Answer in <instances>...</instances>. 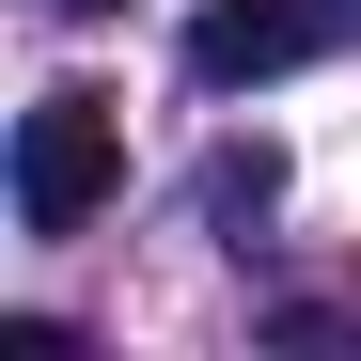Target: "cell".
<instances>
[{"mask_svg": "<svg viewBox=\"0 0 361 361\" xmlns=\"http://www.w3.org/2000/svg\"><path fill=\"white\" fill-rule=\"evenodd\" d=\"M110 173H126V110H110L94 79H63V94L16 110V220L32 235H79L110 204Z\"/></svg>", "mask_w": 361, "mask_h": 361, "instance_id": "cell-1", "label": "cell"}, {"mask_svg": "<svg viewBox=\"0 0 361 361\" xmlns=\"http://www.w3.org/2000/svg\"><path fill=\"white\" fill-rule=\"evenodd\" d=\"M298 47H314V0H204L189 16V79L204 94H252V79H283Z\"/></svg>", "mask_w": 361, "mask_h": 361, "instance_id": "cell-2", "label": "cell"}, {"mask_svg": "<svg viewBox=\"0 0 361 361\" xmlns=\"http://www.w3.org/2000/svg\"><path fill=\"white\" fill-rule=\"evenodd\" d=\"M267 189H283V157H267V142H235V157H220V173H204V204H220V220H252V204H267Z\"/></svg>", "mask_w": 361, "mask_h": 361, "instance_id": "cell-3", "label": "cell"}, {"mask_svg": "<svg viewBox=\"0 0 361 361\" xmlns=\"http://www.w3.org/2000/svg\"><path fill=\"white\" fill-rule=\"evenodd\" d=\"M47 16H126V0H47Z\"/></svg>", "mask_w": 361, "mask_h": 361, "instance_id": "cell-4", "label": "cell"}]
</instances>
